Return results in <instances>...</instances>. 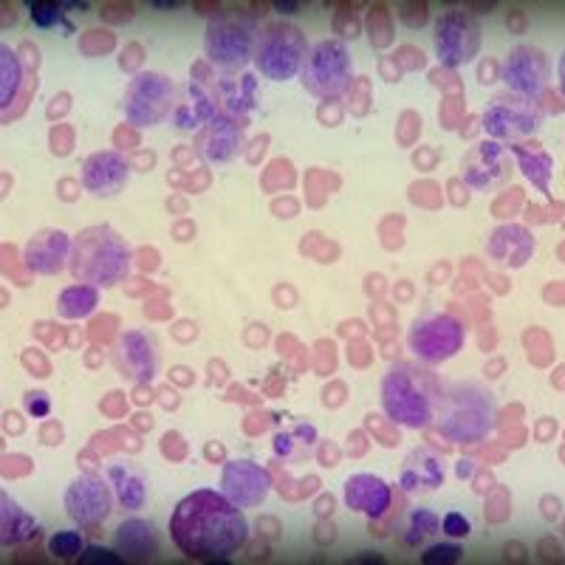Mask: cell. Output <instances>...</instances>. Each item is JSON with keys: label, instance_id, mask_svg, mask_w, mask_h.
<instances>
[{"label": "cell", "instance_id": "cell-39", "mask_svg": "<svg viewBox=\"0 0 565 565\" xmlns=\"http://www.w3.org/2000/svg\"><path fill=\"white\" fill-rule=\"evenodd\" d=\"M334 498H331V494H326V498H322L320 503H317V514H320V518H326V514H331L334 512Z\"/></svg>", "mask_w": 565, "mask_h": 565}, {"label": "cell", "instance_id": "cell-1", "mask_svg": "<svg viewBox=\"0 0 565 565\" xmlns=\"http://www.w3.org/2000/svg\"><path fill=\"white\" fill-rule=\"evenodd\" d=\"M170 540L190 559L226 563L249 543V523L224 492L195 489L173 509Z\"/></svg>", "mask_w": 565, "mask_h": 565}, {"label": "cell", "instance_id": "cell-19", "mask_svg": "<svg viewBox=\"0 0 565 565\" xmlns=\"http://www.w3.org/2000/svg\"><path fill=\"white\" fill-rule=\"evenodd\" d=\"M342 498H345L351 512L365 514L371 521H380V518H385L393 503V487L380 476L356 472V476H351L345 481Z\"/></svg>", "mask_w": 565, "mask_h": 565}, {"label": "cell", "instance_id": "cell-8", "mask_svg": "<svg viewBox=\"0 0 565 565\" xmlns=\"http://www.w3.org/2000/svg\"><path fill=\"white\" fill-rule=\"evenodd\" d=\"M125 119L136 128H153L170 110H175V85L173 79L159 71H141L130 79L125 90Z\"/></svg>", "mask_w": 565, "mask_h": 565}, {"label": "cell", "instance_id": "cell-6", "mask_svg": "<svg viewBox=\"0 0 565 565\" xmlns=\"http://www.w3.org/2000/svg\"><path fill=\"white\" fill-rule=\"evenodd\" d=\"M306 57H309V40L302 34V29H297L295 23H286V20H275V23H266L257 34L252 63L266 79L286 83L295 74H300Z\"/></svg>", "mask_w": 565, "mask_h": 565}, {"label": "cell", "instance_id": "cell-33", "mask_svg": "<svg viewBox=\"0 0 565 565\" xmlns=\"http://www.w3.org/2000/svg\"><path fill=\"white\" fill-rule=\"evenodd\" d=\"M85 552L83 534L79 532H54L49 537V554L57 559H74Z\"/></svg>", "mask_w": 565, "mask_h": 565}, {"label": "cell", "instance_id": "cell-26", "mask_svg": "<svg viewBox=\"0 0 565 565\" xmlns=\"http://www.w3.org/2000/svg\"><path fill=\"white\" fill-rule=\"evenodd\" d=\"M212 97H215V103H221L218 114L238 119V114L255 108V77L244 74L241 79H221L215 90H212Z\"/></svg>", "mask_w": 565, "mask_h": 565}, {"label": "cell", "instance_id": "cell-40", "mask_svg": "<svg viewBox=\"0 0 565 565\" xmlns=\"http://www.w3.org/2000/svg\"><path fill=\"white\" fill-rule=\"evenodd\" d=\"M275 9L280 14H295L297 9H300V3H297V0H280V3H275Z\"/></svg>", "mask_w": 565, "mask_h": 565}, {"label": "cell", "instance_id": "cell-14", "mask_svg": "<svg viewBox=\"0 0 565 565\" xmlns=\"http://www.w3.org/2000/svg\"><path fill=\"white\" fill-rule=\"evenodd\" d=\"M509 173H512V164H509L507 148L494 139L478 141L476 148H469L461 159V179L478 193L483 190L489 193L494 186H501Z\"/></svg>", "mask_w": 565, "mask_h": 565}, {"label": "cell", "instance_id": "cell-21", "mask_svg": "<svg viewBox=\"0 0 565 565\" xmlns=\"http://www.w3.org/2000/svg\"><path fill=\"white\" fill-rule=\"evenodd\" d=\"M444 483V461L430 447H418L402 463L398 487L405 492H433Z\"/></svg>", "mask_w": 565, "mask_h": 565}, {"label": "cell", "instance_id": "cell-30", "mask_svg": "<svg viewBox=\"0 0 565 565\" xmlns=\"http://www.w3.org/2000/svg\"><path fill=\"white\" fill-rule=\"evenodd\" d=\"M99 295L94 286L88 282H77V286H68V289L60 291L57 297V315L63 320H83L90 311L97 309Z\"/></svg>", "mask_w": 565, "mask_h": 565}, {"label": "cell", "instance_id": "cell-20", "mask_svg": "<svg viewBox=\"0 0 565 565\" xmlns=\"http://www.w3.org/2000/svg\"><path fill=\"white\" fill-rule=\"evenodd\" d=\"M116 367L134 382L153 380L156 367H159L153 337L141 334V331H125L119 345H116Z\"/></svg>", "mask_w": 565, "mask_h": 565}, {"label": "cell", "instance_id": "cell-12", "mask_svg": "<svg viewBox=\"0 0 565 565\" xmlns=\"http://www.w3.org/2000/svg\"><path fill=\"white\" fill-rule=\"evenodd\" d=\"M548 77H552V68H548L546 52L529 43L514 45L501 68V79L507 83V90L526 99H537L546 90Z\"/></svg>", "mask_w": 565, "mask_h": 565}, {"label": "cell", "instance_id": "cell-3", "mask_svg": "<svg viewBox=\"0 0 565 565\" xmlns=\"http://www.w3.org/2000/svg\"><path fill=\"white\" fill-rule=\"evenodd\" d=\"M130 246L128 241L108 224L88 226L74 238L71 252V275L94 289H110L130 275Z\"/></svg>", "mask_w": 565, "mask_h": 565}, {"label": "cell", "instance_id": "cell-22", "mask_svg": "<svg viewBox=\"0 0 565 565\" xmlns=\"http://www.w3.org/2000/svg\"><path fill=\"white\" fill-rule=\"evenodd\" d=\"M218 116V108H215V97L210 90L199 83V79H190L186 85V97L181 103H175L173 110V125L181 130V134H193V130L204 128L210 119Z\"/></svg>", "mask_w": 565, "mask_h": 565}, {"label": "cell", "instance_id": "cell-4", "mask_svg": "<svg viewBox=\"0 0 565 565\" xmlns=\"http://www.w3.org/2000/svg\"><path fill=\"white\" fill-rule=\"evenodd\" d=\"M438 430L450 441L478 444L487 441L498 422L492 393L478 382H458L444 393L441 411H438Z\"/></svg>", "mask_w": 565, "mask_h": 565}, {"label": "cell", "instance_id": "cell-10", "mask_svg": "<svg viewBox=\"0 0 565 565\" xmlns=\"http://www.w3.org/2000/svg\"><path fill=\"white\" fill-rule=\"evenodd\" d=\"M467 331L461 322L450 315H430L413 322L411 328V351L416 353L424 365H441V362L452 360L463 348Z\"/></svg>", "mask_w": 565, "mask_h": 565}, {"label": "cell", "instance_id": "cell-18", "mask_svg": "<svg viewBox=\"0 0 565 565\" xmlns=\"http://www.w3.org/2000/svg\"><path fill=\"white\" fill-rule=\"evenodd\" d=\"M71 252H74V238H68L63 230H40L34 238H29L23 260L34 275L54 277L71 264Z\"/></svg>", "mask_w": 565, "mask_h": 565}, {"label": "cell", "instance_id": "cell-34", "mask_svg": "<svg viewBox=\"0 0 565 565\" xmlns=\"http://www.w3.org/2000/svg\"><path fill=\"white\" fill-rule=\"evenodd\" d=\"M29 12H32L34 26L40 29H52L57 23L65 26V18H63V3H52V0H34L29 3Z\"/></svg>", "mask_w": 565, "mask_h": 565}, {"label": "cell", "instance_id": "cell-42", "mask_svg": "<svg viewBox=\"0 0 565 565\" xmlns=\"http://www.w3.org/2000/svg\"><path fill=\"white\" fill-rule=\"evenodd\" d=\"M150 7H153V9H175V7H179V0H150Z\"/></svg>", "mask_w": 565, "mask_h": 565}, {"label": "cell", "instance_id": "cell-28", "mask_svg": "<svg viewBox=\"0 0 565 565\" xmlns=\"http://www.w3.org/2000/svg\"><path fill=\"white\" fill-rule=\"evenodd\" d=\"M0 503H3V514H0V532H3L0 540H3V546H18V543H26V540L38 537V523L7 492L0 494Z\"/></svg>", "mask_w": 565, "mask_h": 565}, {"label": "cell", "instance_id": "cell-44", "mask_svg": "<svg viewBox=\"0 0 565 565\" xmlns=\"http://www.w3.org/2000/svg\"><path fill=\"white\" fill-rule=\"evenodd\" d=\"M557 77H559V88H563V94H565V52H563V57H559Z\"/></svg>", "mask_w": 565, "mask_h": 565}, {"label": "cell", "instance_id": "cell-32", "mask_svg": "<svg viewBox=\"0 0 565 565\" xmlns=\"http://www.w3.org/2000/svg\"><path fill=\"white\" fill-rule=\"evenodd\" d=\"M0 54H3V60H0V65H3V88H0V103H3V108H9L14 99V94H18V88H20V79H23V68H20L18 54H14L9 45H3V49H0Z\"/></svg>", "mask_w": 565, "mask_h": 565}, {"label": "cell", "instance_id": "cell-24", "mask_svg": "<svg viewBox=\"0 0 565 565\" xmlns=\"http://www.w3.org/2000/svg\"><path fill=\"white\" fill-rule=\"evenodd\" d=\"M534 241L523 226H501L489 238V255L501 266H523L532 257Z\"/></svg>", "mask_w": 565, "mask_h": 565}, {"label": "cell", "instance_id": "cell-17", "mask_svg": "<svg viewBox=\"0 0 565 565\" xmlns=\"http://www.w3.org/2000/svg\"><path fill=\"white\" fill-rule=\"evenodd\" d=\"M128 175V159L116 150H99V153L88 156L83 164V186L97 199H114L116 193H122Z\"/></svg>", "mask_w": 565, "mask_h": 565}, {"label": "cell", "instance_id": "cell-38", "mask_svg": "<svg viewBox=\"0 0 565 565\" xmlns=\"http://www.w3.org/2000/svg\"><path fill=\"white\" fill-rule=\"evenodd\" d=\"M122 554L110 552V548L103 546H88L83 554H79V563H122Z\"/></svg>", "mask_w": 565, "mask_h": 565}, {"label": "cell", "instance_id": "cell-9", "mask_svg": "<svg viewBox=\"0 0 565 565\" xmlns=\"http://www.w3.org/2000/svg\"><path fill=\"white\" fill-rule=\"evenodd\" d=\"M481 128L487 130L489 139L494 141H514L534 136L543 125V108L537 99L518 97L512 90L492 97L481 119Z\"/></svg>", "mask_w": 565, "mask_h": 565}, {"label": "cell", "instance_id": "cell-2", "mask_svg": "<svg viewBox=\"0 0 565 565\" xmlns=\"http://www.w3.org/2000/svg\"><path fill=\"white\" fill-rule=\"evenodd\" d=\"M444 391L427 367L396 362L382 380V411L398 427L427 430L441 411Z\"/></svg>", "mask_w": 565, "mask_h": 565}, {"label": "cell", "instance_id": "cell-29", "mask_svg": "<svg viewBox=\"0 0 565 565\" xmlns=\"http://www.w3.org/2000/svg\"><path fill=\"white\" fill-rule=\"evenodd\" d=\"M512 153L518 156V161H521L523 175H526V179L532 181L540 193L546 195V199H552V193H548V181H552V173H554L552 156L543 153L537 145H534L532 150H529V145H512Z\"/></svg>", "mask_w": 565, "mask_h": 565}, {"label": "cell", "instance_id": "cell-23", "mask_svg": "<svg viewBox=\"0 0 565 565\" xmlns=\"http://www.w3.org/2000/svg\"><path fill=\"white\" fill-rule=\"evenodd\" d=\"M116 552L122 554L125 559H136V563L153 559V554L159 552V534H156L153 523L141 521V518H130V521L119 523V529H116Z\"/></svg>", "mask_w": 565, "mask_h": 565}, {"label": "cell", "instance_id": "cell-37", "mask_svg": "<svg viewBox=\"0 0 565 565\" xmlns=\"http://www.w3.org/2000/svg\"><path fill=\"white\" fill-rule=\"evenodd\" d=\"M23 407H26L29 416L45 418L49 413H52V398H49V393L43 391H29L26 396H23Z\"/></svg>", "mask_w": 565, "mask_h": 565}, {"label": "cell", "instance_id": "cell-11", "mask_svg": "<svg viewBox=\"0 0 565 565\" xmlns=\"http://www.w3.org/2000/svg\"><path fill=\"white\" fill-rule=\"evenodd\" d=\"M433 43H436L438 63L447 65V68L472 63L478 49H481V23L469 12H463V9L444 12L436 20Z\"/></svg>", "mask_w": 565, "mask_h": 565}, {"label": "cell", "instance_id": "cell-35", "mask_svg": "<svg viewBox=\"0 0 565 565\" xmlns=\"http://www.w3.org/2000/svg\"><path fill=\"white\" fill-rule=\"evenodd\" d=\"M463 557V548L458 543H436L422 554L424 565H452Z\"/></svg>", "mask_w": 565, "mask_h": 565}, {"label": "cell", "instance_id": "cell-15", "mask_svg": "<svg viewBox=\"0 0 565 565\" xmlns=\"http://www.w3.org/2000/svg\"><path fill=\"white\" fill-rule=\"evenodd\" d=\"M221 492L241 509H255L269 498L271 476L260 463H252L246 458H232L224 463L221 472Z\"/></svg>", "mask_w": 565, "mask_h": 565}, {"label": "cell", "instance_id": "cell-36", "mask_svg": "<svg viewBox=\"0 0 565 565\" xmlns=\"http://www.w3.org/2000/svg\"><path fill=\"white\" fill-rule=\"evenodd\" d=\"M441 532L452 540H461V537H469L472 523H469V518H463L461 512H447L441 518Z\"/></svg>", "mask_w": 565, "mask_h": 565}, {"label": "cell", "instance_id": "cell-13", "mask_svg": "<svg viewBox=\"0 0 565 565\" xmlns=\"http://www.w3.org/2000/svg\"><path fill=\"white\" fill-rule=\"evenodd\" d=\"M63 507L71 521L79 523V526H99L110 514V507H114L110 483L97 476L74 478L65 489Z\"/></svg>", "mask_w": 565, "mask_h": 565}, {"label": "cell", "instance_id": "cell-43", "mask_svg": "<svg viewBox=\"0 0 565 565\" xmlns=\"http://www.w3.org/2000/svg\"><path fill=\"white\" fill-rule=\"evenodd\" d=\"M353 563H385V559H382L380 554H371V552H365V554H362V557H356V559H353Z\"/></svg>", "mask_w": 565, "mask_h": 565}, {"label": "cell", "instance_id": "cell-25", "mask_svg": "<svg viewBox=\"0 0 565 565\" xmlns=\"http://www.w3.org/2000/svg\"><path fill=\"white\" fill-rule=\"evenodd\" d=\"M108 483L114 489L116 501L122 503L125 509L136 512L148 501V481L141 476L134 463H110L108 467Z\"/></svg>", "mask_w": 565, "mask_h": 565}, {"label": "cell", "instance_id": "cell-27", "mask_svg": "<svg viewBox=\"0 0 565 565\" xmlns=\"http://www.w3.org/2000/svg\"><path fill=\"white\" fill-rule=\"evenodd\" d=\"M441 532V518L430 509H411V512L396 523V537L402 546L418 548L430 537Z\"/></svg>", "mask_w": 565, "mask_h": 565}, {"label": "cell", "instance_id": "cell-5", "mask_svg": "<svg viewBox=\"0 0 565 565\" xmlns=\"http://www.w3.org/2000/svg\"><path fill=\"white\" fill-rule=\"evenodd\" d=\"M257 14L252 12H218L206 23L204 52L215 68L241 71L255 60Z\"/></svg>", "mask_w": 565, "mask_h": 565}, {"label": "cell", "instance_id": "cell-31", "mask_svg": "<svg viewBox=\"0 0 565 565\" xmlns=\"http://www.w3.org/2000/svg\"><path fill=\"white\" fill-rule=\"evenodd\" d=\"M315 444H317V430L311 424H300L295 430L289 433H280L275 438V452L282 458V461H302V458H309L315 452Z\"/></svg>", "mask_w": 565, "mask_h": 565}, {"label": "cell", "instance_id": "cell-7", "mask_svg": "<svg viewBox=\"0 0 565 565\" xmlns=\"http://www.w3.org/2000/svg\"><path fill=\"white\" fill-rule=\"evenodd\" d=\"M302 88L320 99H334L345 94L353 83V63L348 45L337 38L320 40L309 49V57L300 71Z\"/></svg>", "mask_w": 565, "mask_h": 565}, {"label": "cell", "instance_id": "cell-16", "mask_svg": "<svg viewBox=\"0 0 565 565\" xmlns=\"http://www.w3.org/2000/svg\"><path fill=\"white\" fill-rule=\"evenodd\" d=\"M244 130H246V119H235V116L218 114L215 119H210V122L199 130L195 148H199V153L204 156L206 161L224 164V161L235 159L238 150L244 148Z\"/></svg>", "mask_w": 565, "mask_h": 565}, {"label": "cell", "instance_id": "cell-41", "mask_svg": "<svg viewBox=\"0 0 565 565\" xmlns=\"http://www.w3.org/2000/svg\"><path fill=\"white\" fill-rule=\"evenodd\" d=\"M540 548H543V552H548L546 559L557 557V554H559V546H557V543H554V546H552V540H543V546H540Z\"/></svg>", "mask_w": 565, "mask_h": 565}]
</instances>
